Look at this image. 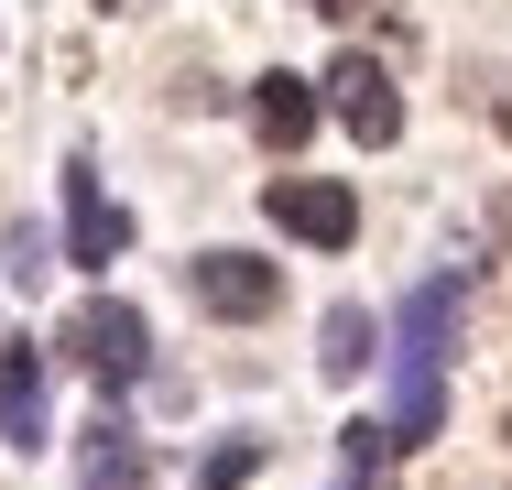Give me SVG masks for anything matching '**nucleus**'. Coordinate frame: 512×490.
Instances as JSON below:
<instances>
[{
	"instance_id": "f8f14e48",
	"label": "nucleus",
	"mask_w": 512,
	"mask_h": 490,
	"mask_svg": "<svg viewBox=\"0 0 512 490\" xmlns=\"http://www.w3.org/2000/svg\"><path fill=\"white\" fill-rule=\"evenodd\" d=\"M251 469H262V447H251V436H229V447H218V458L197 469V490H240Z\"/></svg>"
},
{
	"instance_id": "f257e3e1",
	"label": "nucleus",
	"mask_w": 512,
	"mask_h": 490,
	"mask_svg": "<svg viewBox=\"0 0 512 490\" xmlns=\"http://www.w3.org/2000/svg\"><path fill=\"white\" fill-rule=\"evenodd\" d=\"M458 305H469V273H436V284H414L404 316H393V447H425V436H436V414H447Z\"/></svg>"
},
{
	"instance_id": "0eeeda50",
	"label": "nucleus",
	"mask_w": 512,
	"mask_h": 490,
	"mask_svg": "<svg viewBox=\"0 0 512 490\" xmlns=\"http://www.w3.org/2000/svg\"><path fill=\"white\" fill-rule=\"evenodd\" d=\"M316 120H327V88L316 77H295V66H273V77H251V131L273 142V153H295Z\"/></svg>"
},
{
	"instance_id": "9b49d317",
	"label": "nucleus",
	"mask_w": 512,
	"mask_h": 490,
	"mask_svg": "<svg viewBox=\"0 0 512 490\" xmlns=\"http://www.w3.org/2000/svg\"><path fill=\"white\" fill-rule=\"evenodd\" d=\"M142 480H153L142 447H131L120 425H99V436H88V490H142Z\"/></svg>"
},
{
	"instance_id": "7ed1b4c3",
	"label": "nucleus",
	"mask_w": 512,
	"mask_h": 490,
	"mask_svg": "<svg viewBox=\"0 0 512 490\" xmlns=\"http://www.w3.org/2000/svg\"><path fill=\"white\" fill-rule=\"evenodd\" d=\"M262 207H273V229H295L306 251H349V240H360V196L338 186V175H273Z\"/></svg>"
},
{
	"instance_id": "1a4fd4ad",
	"label": "nucleus",
	"mask_w": 512,
	"mask_h": 490,
	"mask_svg": "<svg viewBox=\"0 0 512 490\" xmlns=\"http://www.w3.org/2000/svg\"><path fill=\"white\" fill-rule=\"evenodd\" d=\"M316 371H327V382H360V371H371V316H360V305H327V327H316Z\"/></svg>"
},
{
	"instance_id": "423d86ee",
	"label": "nucleus",
	"mask_w": 512,
	"mask_h": 490,
	"mask_svg": "<svg viewBox=\"0 0 512 490\" xmlns=\"http://www.w3.org/2000/svg\"><path fill=\"white\" fill-rule=\"evenodd\" d=\"M120 251H131V218H120V196L99 186V164L77 153V164H66V262H88V273H109Z\"/></svg>"
},
{
	"instance_id": "6e6552de",
	"label": "nucleus",
	"mask_w": 512,
	"mask_h": 490,
	"mask_svg": "<svg viewBox=\"0 0 512 490\" xmlns=\"http://www.w3.org/2000/svg\"><path fill=\"white\" fill-rule=\"evenodd\" d=\"M0 447H11V458L44 447V349H33V338L0 349Z\"/></svg>"
},
{
	"instance_id": "20e7f679",
	"label": "nucleus",
	"mask_w": 512,
	"mask_h": 490,
	"mask_svg": "<svg viewBox=\"0 0 512 490\" xmlns=\"http://www.w3.org/2000/svg\"><path fill=\"white\" fill-rule=\"evenodd\" d=\"M186 294H197L207 316L251 327V316H273V305H284V273H273L262 251H197V262H186Z\"/></svg>"
},
{
	"instance_id": "2eb2a0df",
	"label": "nucleus",
	"mask_w": 512,
	"mask_h": 490,
	"mask_svg": "<svg viewBox=\"0 0 512 490\" xmlns=\"http://www.w3.org/2000/svg\"><path fill=\"white\" fill-rule=\"evenodd\" d=\"M491 120H502V142H512V98H502V109H491Z\"/></svg>"
},
{
	"instance_id": "f03ea898",
	"label": "nucleus",
	"mask_w": 512,
	"mask_h": 490,
	"mask_svg": "<svg viewBox=\"0 0 512 490\" xmlns=\"http://www.w3.org/2000/svg\"><path fill=\"white\" fill-rule=\"evenodd\" d=\"M55 349H66L99 392H131L153 371V327H142V305H120V294H88V305L55 327Z\"/></svg>"
},
{
	"instance_id": "4468645a",
	"label": "nucleus",
	"mask_w": 512,
	"mask_h": 490,
	"mask_svg": "<svg viewBox=\"0 0 512 490\" xmlns=\"http://www.w3.org/2000/svg\"><path fill=\"white\" fill-rule=\"evenodd\" d=\"M306 11H327V22H349V11H360V0H306Z\"/></svg>"
},
{
	"instance_id": "39448f33",
	"label": "nucleus",
	"mask_w": 512,
	"mask_h": 490,
	"mask_svg": "<svg viewBox=\"0 0 512 490\" xmlns=\"http://www.w3.org/2000/svg\"><path fill=\"white\" fill-rule=\"evenodd\" d=\"M316 88H327V109L349 120V142H371V153L404 131V98H393V66H382V55H338Z\"/></svg>"
},
{
	"instance_id": "ddd939ff",
	"label": "nucleus",
	"mask_w": 512,
	"mask_h": 490,
	"mask_svg": "<svg viewBox=\"0 0 512 490\" xmlns=\"http://www.w3.org/2000/svg\"><path fill=\"white\" fill-rule=\"evenodd\" d=\"M55 273V251H44V229L33 218H11V284H44Z\"/></svg>"
},
{
	"instance_id": "9d476101",
	"label": "nucleus",
	"mask_w": 512,
	"mask_h": 490,
	"mask_svg": "<svg viewBox=\"0 0 512 490\" xmlns=\"http://www.w3.org/2000/svg\"><path fill=\"white\" fill-rule=\"evenodd\" d=\"M393 425H338V490H382L393 480Z\"/></svg>"
},
{
	"instance_id": "dca6fc26",
	"label": "nucleus",
	"mask_w": 512,
	"mask_h": 490,
	"mask_svg": "<svg viewBox=\"0 0 512 490\" xmlns=\"http://www.w3.org/2000/svg\"><path fill=\"white\" fill-rule=\"evenodd\" d=\"M99 11H142V0H99Z\"/></svg>"
}]
</instances>
